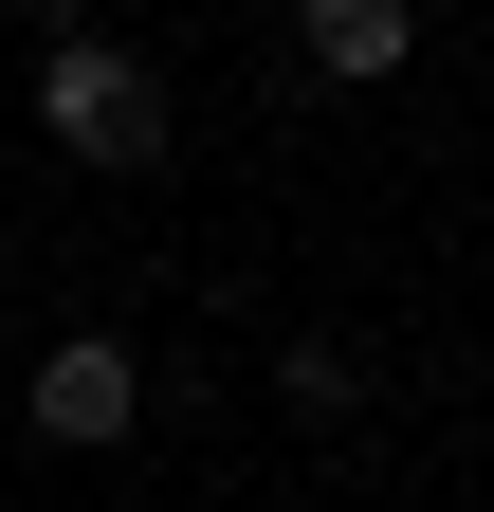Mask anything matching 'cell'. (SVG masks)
<instances>
[{"label": "cell", "mask_w": 494, "mask_h": 512, "mask_svg": "<svg viewBox=\"0 0 494 512\" xmlns=\"http://www.w3.org/2000/svg\"><path fill=\"white\" fill-rule=\"evenodd\" d=\"M129 421H147V366L110 348V330L37 348V439H129Z\"/></svg>", "instance_id": "7a4b0ae2"}, {"label": "cell", "mask_w": 494, "mask_h": 512, "mask_svg": "<svg viewBox=\"0 0 494 512\" xmlns=\"http://www.w3.org/2000/svg\"><path fill=\"white\" fill-rule=\"evenodd\" d=\"M37 128H55L74 165H165V74L74 19V37H37Z\"/></svg>", "instance_id": "6da1fadb"}, {"label": "cell", "mask_w": 494, "mask_h": 512, "mask_svg": "<svg viewBox=\"0 0 494 512\" xmlns=\"http://www.w3.org/2000/svg\"><path fill=\"white\" fill-rule=\"evenodd\" d=\"M293 37H312V74H348V92H385L421 19H403V0H293Z\"/></svg>", "instance_id": "3957f363"}, {"label": "cell", "mask_w": 494, "mask_h": 512, "mask_svg": "<svg viewBox=\"0 0 494 512\" xmlns=\"http://www.w3.org/2000/svg\"><path fill=\"white\" fill-rule=\"evenodd\" d=\"M19 19H37V37H74V19H92V0H19Z\"/></svg>", "instance_id": "277c9868"}]
</instances>
